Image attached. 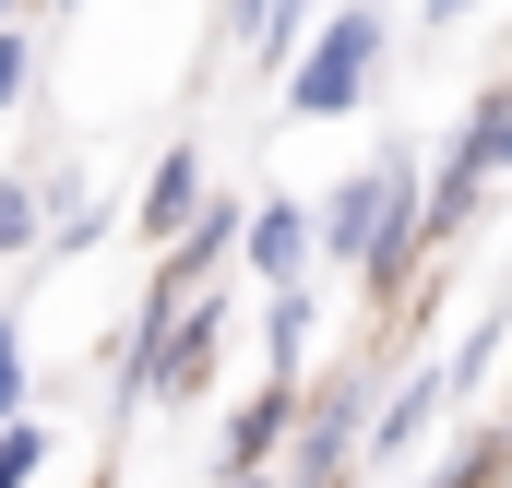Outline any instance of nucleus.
I'll return each instance as SVG.
<instances>
[{
  "label": "nucleus",
  "mask_w": 512,
  "mask_h": 488,
  "mask_svg": "<svg viewBox=\"0 0 512 488\" xmlns=\"http://www.w3.org/2000/svg\"><path fill=\"white\" fill-rule=\"evenodd\" d=\"M12 393H24V358H12V322H0V429H12Z\"/></svg>",
  "instance_id": "10"
},
{
  "label": "nucleus",
  "mask_w": 512,
  "mask_h": 488,
  "mask_svg": "<svg viewBox=\"0 0 512 488\" xmlns=\"http://www.w3.org/2000/svg\"><path fill=\"white\" fill-rule=\"evenodd\" d=\"M429 405H441V381H405V393H393V417H382V453H405V441L429 429Z\"/></svg>",
  "instance_id": "7"
},
{
  "label": "nucleus",
  "mask_w": 512,
  "mask_h": 488,
  "mask_svg": "<svg viewBox=\"0 0 512 488\" xmlns=\"http://www.w3.org/2000/svg\"><path fill=\"white\" fill-rule=\"evenodd\" d=\"M370 60H382V12H334V24H322V48L298 60V84H286V96H298L310 120H334V108H358V96H370Z\"/></svg>",
  "instance_id": "1"
},
{
  "label": "nucleus",
  "mask_w": 512,
  "mask_h": 488,
  "mask_svg": "<svg viewBox=\"0 0 512 488\" xmlns=\"http://www.w3.org/2000/svg\"><path fill=\"white\" fill-rule=\"evenodd\" d=\"M405 227V179L370 167V179H346L334 191V215H322V250H346V262H382V239Z\"/></svg>",
  "instance_id": "2"
},
{
  "label": "nucleus",
  "mask_w": 512,
  "mask_h": 488,
  "mask_svg": "<svg viewBox=\"0 0 512 488\" xmlns=\"http://www.w3.org/2000/svg\"><path fill=\"white\" fill-rule=\"evenodd\" d=\"M453 12H477V0H429V24H453Z\"/></svg>",
  "instance_id": "13"
},
{
  "label": "nucleus",
  "mask_w": 512,
  "mask_h": 488,
  "mask_svg": "<svg viewBox=\"0 0 512 488\" xmlns=\"http://www.w3.org/2000/svg\"><path fill=\"white\" fill-rule=\"evenodd\" d=\"M262 12H274V0H227V24H262Z\"/></svg>",
  "instance_id": "12"
},
{
  "label": "nucleus",
  "mask_w": 512,
  "mask_h": 488,
  "mask_svg": "<svg viewBox=\"0 0 512 488\" xmlns=\"http://www.w3.org/2000/svg\"><path fill=\"white\" fill-rule=\"evenodd\" d=\"M191 203H203V167H191V155H167V167H155V191H143V227H191Z\"/></svg>",
  "instance_id": "6"
},
{
  "label": "nucleus",
  "mask_w": 512,
  "mask_h": 488,
  "mask_svg": "<svg viewBox=\"0 0 512 488\" xmlns=\"http://www.w3.org/2000/svg\"><path fill=\"white\" fill-rule=\"evenodd\" d=\"M346 441H358V381H334V393L310 405V477H334V465H346Z\"/></svg>",
  "instance_id": "4"
},
{
  "label": "nucleus",
  "mask_w": 512,
  "mask_h": 488,
  "mask_svg": "<svg viewBox=\"0 0 512 488\" xmlns=\"http://www.w3.org/2000/svg\"><path fill=\"white\" fill-rule=\"evenodd\" d=\"M274 429H286V393H262L251 417H239V441H227V465H239V477L262 465V441H274Z\"/></svg>",
  "instance_id": "8"
},
{
  "label": "nucleus",
  "mask_w": 512,
  "mask_h": 488,
  "mask_svg": "<svg viewBox=\"0 0 512 488\" xmlns=\"http://www.w3.org/2000/svg\"><path fill=\"white\" fill-rule=\"evenodd\" d=\"M36 465H48V429H0V488H24Z\"/></svg>",
  "instance_id": "9"
},
{
  "label": "nucleus",
  "mask_w": 512,
  "mask_h": 488,
  "mask_svg": "<svg viewBox=\"0 0 512 488\" xmlns=\"http://www.w3.org/2000/svg\"><path fill=\"white\" fill-rule=\"evenodd\" d=\"M0 96H24V36H0Z\"/></svg>",
  "instance_id": "11"
},
{
  "label": "nucleus",
  "mask_w": 512,
  "mask_h": 488,
  "mask_svg": "<svg viewBox=\"0 0 512 488\" xmlns=\"http://www.w3.org/2000/svg\"><path fill=\"white\" fill-rule=\"evenodd\" d=\"M501 131H512V108H501V96H489V108H477V120H465V155H453V179H441V203H429V215H441V227H453V215H465V203H477V179H489V167H501Z\"/></svg>",
  "instance_id": "3"
},
{
  "label": "nucleus",
  "mask_w": 512,
  "mask_h": 488,
  "mask_svg": "<svg viewBox=\"0 0 512 488\" xmlns=\"http://www.w3.org/2000/svg\"><path fill=\"white\" fill-rule=\"evenodd\" d=\"M251 262H262V274H274V286H286V274L310 262V215H286V203H274V215H262V227H251Z\"/></svg>",
  "instance_id": "5"
}]
</instances>
